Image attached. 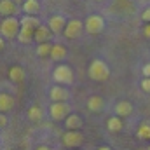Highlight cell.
I'll use <instances>...</instances> for the list:
<instances>
[{
	"label": "cell",
	"mask_w": 150,
	"mask_h": 150,
	"mask_svg": "<svg viewBox=\"0 0 150 150\" xmlns=\"http://www.w3.org/2000/svg\"><path fill=\"white\" fill-rule=\"evenodd\" d=\"M103 107H105V101L101 96H91L87 100V110H91V112H100Z\"/></svg>",
	"instance_id": "ac0fdd59"
},
{
	"label": "cell",
	"mask_w": 150,
	"mask_h": 150,
	"mask_svg": "<svg viewBox=\"0 0 150 150\" xmlns=\"http://www.w3.org/2000/svg\"><path fill=\"white\" fill-rule=\"evenodd\" d=\"M107 127H108L110 133H119V131H122V120H120V117H119V115L110 117L108 122H107Z\"/></svg>",
	"instance_id": "44dd1931"
},
{
	"label": "cell",
	"mask_w": 150,
	"mask_h": 150,
	"mask_svg": "<svg viewBox=\"0 0 150 150\" xmlns=\"http://www.w3.org/2000/svg\"><path fill=\"white\" fill-rule=\"evenodd\" d=\"M131 113H133V105H131L129 101H126V100L117 101V105H115V115H119V117H127V115H131Z\"/></svg>",
	"instance_id": "7c38bea8"
},
{
	"label": "cell",
	"mask_w": 150,
	"mask_h": 150,
	"mask_svg": "<svg viewBox=\"0 0 150 150\" xmlns=\"http://www.w3.org/2000/svg\"><path fill=\"white\" fill-rule=\"evenodd\" d=\"M142 89H143L145 93H150V77H143V80H142Z\"/></svg>",
	"instance_id": "d4e9b609"
},
{
	"label": "cell",
	"mask_w": 150,
	"mask_h": 150,
	"mask_svg": "<svg viewBox=\"0 0 150 150\" xmlns=\"http://www.w3.org/2000/svg\"><path fill=\"white\" fill-rule=\"evenodd\" d=\"M7 126V117L5 113H0V127H5Z\"/></svg>",
	"instance_id": "83f0119b"
},
{
	"label": "cell",
	"mask_w": 150,
	"mask_h": 150,
	"mask_svg": "<svg viewBox=\"0 0 150 150\" xmlns=\"http://www.w3.org/2000/svg\"><path fill=\"white\" fill-rule=\"evenodd\" d=\"M96 2H103V0H96Z\"/></svg>",
	"instance_id": "d6a6232c"
},
{
	"label": "cell",
	"mask_w": 150,
	"mask_h": 150,
	"mask_svg": "<svg viewBox=\"0 0 150 150\" xmlns=\"http://www.w3.org/2000/svg\"><path fill=\"white\" fill-rule=\"evenodd\" d=\"M51 28L49 26H45V25H40L37 30H35V40H37L38 44H42V42H49V38H51Z\"/></svg>",
	"instance_id": "5bb4252c"
},
{
	"label": "cell",
	"mask_w": 150,
	"mask_h": 150,
	"mask_svg": "<svg viewBox=\"0 0 150 150\" xmlns=\"http://www.w3.org/2000/svg\"><path fill=\"white\" fill-rule=\"evenodd\" d=\"M89 77L96 82H105L110 77V68L103 59H93L89 65Z\"/></svg>",
	"instance_id": "6da1fadb"
},
{
	"label": "cell",
	"mask_w": 150,
	"mask_h": 150,
	"mask_svg": "<svg viewBox=\"0 0 150 150\" xmlns=\"http://www.w3.org/2000/svg\"><path fill=\"white\" fill-rule=\"evenodd\" d=\"M21 26H28V28H33V30H37L38 26H40V19H37V16H25V18H21Z\"/></svg>",
	"instance_id": "7402d4cb"
},
{
	"label": "cell",
	"mask_w": 150,
	"mask_h": 150,
	"mask_svg": "<svg viewBox=\"0 0 150 150\" xmlns=\"http://www.w3.org/2000/svg\"><path fill=\"white\" fill-rule=\"evenodd\" d=\"M142 19H143L145 23H150V7H147V9L142 12Z\"/></svg>",
	"instance_id": "484cf974"
},
{
	"label": "cell",
	"mask_w": 150,
	"mask_h": 150,
	"mask_svg": "<svg viewBox=\"0 0 150 150\" xmlns=\"http://www.w3.org/2000/svg\"><path fill=\"white\" fill-rule=\"evenodd\" d=\"M149 150H150V147H149Z\"/></svg>",
	"instance_id": "e575fe53"
},
{
	"label": "cell",
	"mask_w": 150,
	"mask_h": 150,
	"mask_svg": "<svg viewBox=\"0 0 150 150\" xmlns=\"http://www.w3.org/2000/svg\"><path fill=\"white\" fill-rule=\"evenodd\" d=\"M136 136H138L140 140H143V142H149L150 140V124L149 122L140 124V127H138V131H136Z\"/></svg>",
	"instance_id": "603a6c76"
},
{
	"label": "cell",
	"mask_w": 150,
	"mask_h": 150,
	"mask_svg": "<svg viewBox=\"0 0 150 150\" xmlns=\"http://www.w3.org/2000/svg\"><path fill=\"white\" fill-rule=\"evenodd\" d=\"M16 11H18V5L14 0H0V16L9 18V16H14Z\"/></svg>",
	"instance_id": "9c48e42d"
},
{
	"label": "cell",
	"mask_w": 150,
	"mask_h": 150,
	"mask_svg": "<svg viewBox=\"0 0 150 150\" xmlns=\"http://www.w3.org/2000/svg\"><path fill=\"white\" fill-rule=\"evenodd\" d=\"M19 30H21V23L18 18L14 16H9V18H4L2 23H0V33L5 38H14L19 35Z\"/></svg>",
	"instance_id": "7a4b0ae2"
},
{
	"label": "cell",
	"mask_w": 150,
	"mask_h": 150,
	"mask_svg": "<svg viewBox=\"0 0 150 150\" xmlns=\"http://www.w3.org/2000/svg\"><path fill=\"white\" fill-rule=\"evenodd\" d=\"M65 126H67V129H70V131H79V129L82 127V117H80L79 113H70V115L65 119Z\"/></svg>",
	"instance_id": "8fae6325"
},
{
	"label": "cell",
	"mask_w": 150,
	"mask_h": 150,
	"mask_svg": "<svg viewBox=\"0 0 150 150\" xmlns=\"http://www.w3.org/2000/svg\"><path fill=\"white\" fill-rule=\"evenodd\" d=\"M42 117H44V110H42L38 105H33V107L28 108V119H30L32 122H40Z\"/></svg>",
	"instance_id": "ffe728a7"
},
{
	"label": "cell",
	"mask_w": 150,
	"mask_h": 150,
	"mask_svg": "<svg viewBox=\"0 0 150 150\" xmlns=\"http://www.w3.org/2000/svg\"><path fill=\"white\" fill-rule=\"evenodd\" d=\"M54 61H61L67 58V47L63 44H52V51H51V56Z\"/></svg>",
	"instance_id": "9a60e30c"
},
{
	"label": "cell",
	"mask_w": 150,
	"mask_h": 150,
	"mask_svg": "<svg viewBox=\"0 0 150 150\" xmlns=\"http://www.w3.org/2000/svg\"><path fill=\"white\" fill-rule=\"evenodd\" d=\"M84 28L89 35H100L105 30V19L98 14H91L84 21Z\"/></svg>",
	"instance_id": "3957f363"
},
{
	"label": "cell",
	"mask_w": 150,
	"mask_h": 150,
	"mask_svg": "<svg viewBox=\"0 0 150 150\" xmlns=\"http://www.w3.org/2000/svg\"><path fill=\"white\" fill-rule=\"evenodd\" d=\"M52 79L59 84V86H67L74 82V72L68 65H58L52 72Z\"/></svg>",
	"instance_id": "277c9868"
},
{
	"label": "cell",
	"mask_w": 150,
	"mask_h": 150,
	"mask_svg": "<svg viewBox=\"0 0 150 150\" xmlns=\"http://www.w3.org/2000/svg\"><path fill=\"white\" fill-rule=\"evenodd\" d=\"M72 150H79V149H72Z\"/></svg>",
	"instance_id": "836d02e7"
},
{
	"label": "cell",
	"mask_w": 150,
	"mask_h": 150,
	"mask_svg": "<svg viewBox=\"0 0 150 150\" xmlns=\"http://www.w3.org/2000/svg\"><path fill=\"white\" fill-rule=\"evenodd\" d=\"M49 113H51V117L54 120H63V119H67L70 115V107L65 101H54L51 105V108H49Z\"/></svg>",
	"instance_id": "8992f818"
},
{
	"label": "cell",
	"mask_w": 150,
	"mask_h": 150,
	"mask_svg": "<svg viewBox=\"0 0 150 150\" xmlns=\"http://www.w3.org/2000/svg\"><path fill=\"white\" fill-rule=\"evenodd\" d=\"M98 150H112V149H110V147H107V145H103V147H100Z\"/></svg>",
	"instance_id": "1f68e13d"
},
{
	"label": "cell",
	"mask_w": 150,
	"mask_h": 150,
	"mask_svg": "<svg viewBox=\"0 0 150 150\" xmlns=\"http://www.w3.org/2000/svg\"><path fill=\"white\" fill-rule=\"evenodd\" d=\"M143 35L147 38H150V23H147V25L143 26Z\"/></svg>",
	"instance_id": "f1b7e54d"
},
{
	"label": "cell",
	"mask_w": 150,
	"mask_h": 150,
	"mask_svg": "<svg viewBox=\"0 0 150 150\" xmlns=\"http://www.w3.org/2000/svg\"><path fill=\"white\" fill-rule=\"evenodd\" d=\"M23 11L28 16H37L40 11V2L38 0H25L23 2Z\"/></svg>",
	"instance_id": "2e32d148"
},
{
	"label": "cell",
	"mask_w": 150,
	"mask_h": 150,
	"mask_svg": "<svg viewBox=\"0 0 150 150\" xmlns=\"http://www.w3.org/2000/svg\"><path fill=\"white\" fill-rule=\"evenodd\" d=\"M61 142H63V145L67 147V149H79L80 145H82V142H84V136H82V133L80 131H67L65 134H63V138H61Z\"/></svg>",
	"instance_id": "5b68a950"
},
{
	"label": "cell",
	"mask_w": 150,
	"mask_h": 150,
	"mask_svg": "<svg viewBox=\"0 0 150 150\" xmlns=\"http://www.w3.org/2000/svg\"><path fill=\"white\" fill-rule=\"evenodd\" d=\"M51 51H52V44H51V42H42V44L37 45V54L40 58L51 56Z\"/></svg>",
	"instance_id": "cb8c5ba5"
},
{
	"label": "cell",
	"mask_w": 150,
	"mask_h": 150,
	"mask_svg": "<svg viewBox=\"0 0 150 150\" xmlns=\"http://www.w3.org/2000/svg\"><path fill=\"white\" fill-rule=\"evenodd\" d=\"M67 23H68V21H67L63 16H52V18L49 19V28H51L52 33H61V32H65Z\"/></svg>",
	"instance_id": "ba28073f"
},
{
	"label": "cell",
	"mask_w": 150,
	"mask_h": 150,
	"mask_svg": "<svg viewBox=\"0 0 150 150\" xmlns=\"http://www.w3.org/2000/svg\"><path fill=\"white\" fill-rule=\"evenodd\" d=\"M18 38H19L21 44H30V42L35 38V30H33V28H28V26H21Z\"/></svg>",
	"instance_id": "e0dca14e"
},
{
	"label": "cell",
	"mask_w": 150,
	"mask_h": 150,
	"mask_svg": "<svg viewBox=\"0 0 150 150\" xmlns=\"http://www.w3.org/2000/svg\"><path fill=\"white\" fill-rule=\"evenodd\" d=\"M70 98V93L63 87V86H54V87H51V100L52 101H67Z\"/></svg>",
	"instance_id": "30bf717a"
},
{
	"label": "cell",
	"mask_w": 150,
	"mask_h": 150,
	"mask_svg": "<svg viewBox=\"0 0 150 150\" xmlns=\"http://www.w3.org/2000/svg\"><path fill=\"white\" fill-rule=\"evenodd\" d=\"M9 79H11L12 82H16V84L23 82V80H25V70H23V68H21L19 65L12 67V68L9 70Z\"/></svg>",
	"instance_id": "d6986e66"
},
{
	"label": "cell",
	"mask_w": 150,
	"mask_h": 150,
	"mask_svg": "<svg viewBox=\"0 0 150 150\" xmlns=\"http://www.w3.org/2000/svg\"><path fill=\"white\" fill-rule=\"evenodd\" d=\"M4 47H5V42H4V38L0 37V51H2V49H4Z\"/></svg>",
	"instance_id": "4dcf8cb0"
},
{
	"label": "cell",
	"mask_w": 150,
	"mask_h": 150,
	"mask_svg": "<svg viewBox=\"0 0 150 150\" xmlns=\"http://www.w3.org/2000/svg\"><path fill=\"white\" fill-rule=\"evenodd\" d=\"M14 107V98L7 93H0V113H7Z\"/></svg>",
	"instance_id": "4fadbf2b"
},
{
	"label": "cell",
	"mask_w": 150,
	"mask_h": 150,
	"mask_svg": "<svg viewBox=\"0 0 150 150\" xmlns=\"http://www.w3.org/2000/svg\"><path fill=\"white\" fill-rule=\"evenodd\" d=\"M142 74L145 75V77H150V63H147V65L142 68Z\"/></svg>",
	"instance_id": "4316f807"
},
{
	"label": "cell",
	"mask_w": 150,
	"mask_h": 150,
	"mask_svg": "<svg viewBox=\"0 0 150 150\" xmlns=\"http://www.w3.org/2000/svg\"><path fill=\"white\" fill-rule=\"evenodd\" d=\"M82 30H84V23L79 21V19H70L67 23V28L63 32V35L67 38H79L82 35Z\"/></svg>",
	"instance_id": "52a82bcc"
},
{
	"label": "cell",
	"mask_w": 150,
	"mask_h": 150,
	"mask_svg": "<svg viewBox=\"0 0 150 150\" xmlns=\"http://www.w3.org/2000/svg\"><path fill=\"white\" fill-rule=\"evenodd\" d=\"M35 150H52V149H49L47 145H38V147H37Z\"/></svg>",
	"instance_id": "f546056e"
}]
</instances>
